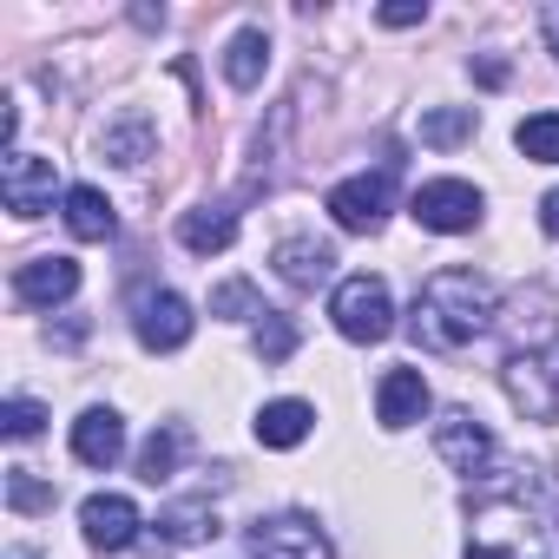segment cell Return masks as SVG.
<instances>
[{
  "instance_id": "obj_22",
  "label": "cell",
  "mask_w": 559,
  "mask_h": 559,
  "mask_svg": "<svg viewBox=\"0 0 559 559\" xmlns=\"http://www.w3.org/2000/svg\"><path fill=\"white\" fill-rule=\"evenodd\" d=\"M461 139H474V106H435V112H421V145H461Z\"/></svg>"
},
{
  "instance_id": "obj_31",
  "label": "cell",
  "mask_w": 559,
  "mask_h": 559,
  "mask_svg": "<svg viewBox=\"0 0 559 559\" xmlns=\"http://www.w3.org/2000/svg\"><path fill=\"white\" fill-rule=\"evenodd\" d=\"M474 73H480V86H500V80H507V67H500V60H480Z\"/></svg>"
},
{
  "instance_id": "obj_16",
  "label": "cell",
  "mask_w": 559,
  "mask_h": 559,
  "mask_svg": "<svg viewBox=\"0 0 559 559\" xmlns=\"http://www.w3.org/2000/svg\"><path fill=\"white\" fill-rule=\"evenodd\" d=\"M73 454H80L86 467H112V461L126 454V421H119L112 408H86V415L73 421Z\"/></svg>"
},
{
  "instance_id": "obj_28",
  "label": "cell",
  "mask_w": 559,
  "mask_h": 559,
  "mask_svg": "<svg viewBox=\"0 0 559 559\" xmlns=\"http://www.w3.org/2000/svg\"><path fill=\"white\" fill-rule=\"evenodd\" d=\"M211 317H263V310H257V290L243 284V276H230V284L211 290Z\"/></svg>"
},
{
  "instance_id": "obj_6",
  "label": "cell",
  "mask_w": 559,
  "mask_h": 559,
  "mask_svg": "<svg viewBox=\"0 0 559 559\" xmlns=\"http://www.w3.org/2000/svg\"><path fill=\"white\" fill-rule=\"evenodd\" d=\"M389 204H395V178L389 171H356V178H343L330 191V217L343 230H362V237L389 224Z\"/></svg>"
},
{
  "instance_id": "obj_23",
  "label": "cell",
  "mask_w": 559,
  "mask_h": 559,
  "mask_svg": "<svg viewBox=\"0 0 559 559\" xmlns=\"http://www.w3.org/2000/svg\"><path fill=\"white\" fill-rule=\"evenodd\" d=\"M178 454H185V428H158V435L139 448V474L158 487V480H171V474H178Z\"/></svg>"
},
{
  "instance_id": "obj_19",
  "label": "cell",
  "mask_w": 559,
  "mask_h": 559,
  "mask_svg": "<svg viewBox=\"0 0 559 559\" xmlns=\"http://www.w3.org/2000/svg\"><path fill=\"white\" fill-rule=\"evenodd\" d=\"M178 243L185 250H198V257H217V250H230L237 243V211H185L178 217Z\"/></svg>"
},
{
  "instance_id": "obj_2",
  "label": "cell",
  "mask_w": 559,
  "mask_h": 559,
  "mask_svg": "<svg viewBox=\"0 0 559 559\" xmlns=\"http://www.w3.org/2000/svg\"><path fill=\"white\" fill-rule=\"evenodd\" d=\"M493 317H500L493 276H480V270H435L428 284H421V297H415L408 336H415L421 349L454 356V349H467L474 336H487Z\"/></svg>"
},
{
  "instance_id": "obj_17",
  "label": "cell",
  "mask_w": 559,
  "mask_h": 559,
  "mask_svg": "<svg viewBox=\"0 0 559 559\" xmlns=\"http://www.w3.org/2000/svg\"><path fill=\"white\" fill-rule=\"evenodd\" d=\"M152 145H158V126H152V112H119L106 132H99V152L112 158V165H145L152 158Z\"/></svg>"
},
{
  "instance_id": "obj_8",
  "label": "cell",
  "mask_w": 559,
  "mask_h": 559,
  "mask_svg": "<svg viewBox=\"0 0 559 559\" xmlns=\"http://www.w3.org/2000/svg\"><path fill=\"white\" fill-rule=\"evenodd\" d=\"M53 191H60L53 158H34V152H8V158H0V198H8L14 217H40V211H53Z\"/></svg>"
},
{
  "instance_id": "obj_32",
  "label": "cell",
  "mask_w": 559,
  "mask_h": 559,
  "mask_svg": "<svg viewBox=\"0 0 559 559\" xmlns=\"http://www.w3.org/2000/svg\"><path fill=\"white\" fill-rule=\"evenodd\" d=\"M546 40H552V53H559V8H546Z\"/></svg>"
},
{
  "instance_id": "obj_24",
  "label": "cell",
  "mask_w": 559,
  "mask_h": 559,
  "mask_svg": "<svg viewBox=\"0 0 559 559\" xmlns=\"http://www.w3.org/2000/svg\"><path fill=\"white\" fill-rule=\"evenodd\" d=\"M513 145H520L533 165H559V112H533V119H520Z\"/></svg>"
},
{
  "instance_id": "obj_26",
  "label": "cell",
  "mask_w": 559,
  "mask_h": 559,
  "mask_svg": "<svg viewBox=\"0 0 559 559\" xmlns=\"http://www.w3.org/2000/svg\"><path fill=\"white\" fill-rule=\"evenodd\" d=\"M290 349H297V330H290V317L263 310V323H257V356H263V362H284Z\"/></svg>"
},
{
  "instance_id": "obj_3",
  "label": "cell",
  "mask_w": 559,
  "mask_h": 559,
  "mask_svg": "<svg viewBox=\"0 0 559 559\" xmlns=\"http://www.w3.org/2000/svg\"><path fill=\"white\" fill-rule=\"evenodd\" d=\"M507 395L533 421H559V323L539 343H526V349L507 356Z\"/></svg>"
},
{
  "instance_id": "obj_7",
  "label": "cell",
  "mask_w": 559,
  "mask_h": 559,
  "mask_svg": "<svg viewBox=\"0 0 559 559\" xmlns=\"http://www.w3.org/2000/svg\"><path fill=\"white\" fill-rule=\"evenodd\" d=\"M415 224L421 230H441V237H454V230H474L480 224V191L467 185V178H428L421 191H415Z\"/></svg>"
},
{
  "instance_id": "obj_30",
  "label": "cell",
  "mask_w": 559,
  "mask_h": 559,
  "mask_svg": "<svg viewBox=\"0 0 559 559\" xmlns=\"http://www.w3.org/2000/svg\"><path fill=\"white\" fill-rule=\"evenodd\" d=\"M539 230H546V237H559V191H546V198H539Z\"/></svg>"
},
{
  "instance_id": "obj_21",
  "label": "cell",
  "mask_w": 559,
  "mask_h": 559,
  "mask_svg": "<svg viewBox=\"0 0 559 559\" xmlns=\"http://www.w3.org/2000/svg\"><path fill=\"white\" fill-rule=\"evenodd\" d=\"M158 533L178 539V546H198V539L217 533V507H211V500H171V507L158 513Z\"/></svg>"
},
{
  "instance_id": "obj_12",
  "label": "cell",
  "mask_w": 559,
  "mask_h": 559,
  "mask_svg": "<svg viewBox=\"0 0 559 559\" xmlns=\"http://www.w3.org/2000/svg\"><path fill=\"white\" fill-rule=\"evenodd\" d=\"M270 263H276V276H284L290 290H317V284L336 276V243H323V237H284V243L270 250Z\"/></svg>"
},
{
  "instance_id": "obj_1",
  "label": "cell",
  "mask_w": 559,
  "mask_h": 559,
  "mask_svg": "<svg viewBox=\"0 0 559 559\" xmlns=\"http://www.w3.org/2000/svg\"><path fill=\"white\" fill-rule=\"evenodd\" d=\"M467 559H559V487L520 474L467 507Z\"/></svg>"
},
{
  "instance_id": "obj_27",
  "label": "cell",
  "mask_w": 559,
  "mask_h": 559,
  "mask_svg": "<svg viewBox=\"0 0 559 559\" xmlns=\"http://www.w3.org/2000/svg\"><path fill=\"white\" fill-rule=\"evenodd\" d=\"M40 421H47V408H40V402H27V395H14L8 408H0V428H8V441H34V435H40Z\"/></svg>"
},
{
  "instance_id": "obj_33",
  "label": "cell",
  "mask_w": 559,
  "mask_h": 559,
  "mask_svg": "<svg viewBox=\"0 0 559 559\" xmlns=\"http://www.w3.org/2000/svg\"><path fill=\"white\" fill-rule=\"evenodd\" d=\"M8 559H34V552H8Z\"/></svg>"
},
{
  "instance_id": "obj_18",
  "label": "cell",
  "mask_w": 559,
  "mask_h": 559,
  "mask_svg": "<svg viewBox=\"0 0 559 559\" xmlns=\"http://www.w3.org/2000/svg\"><path fill=\"white\" fill-rule=\"evenodd\" d=\"M310 428H317V408L310 402H263L257 408V441L263 448H297Z\"/></svg>"
},
{
  "instance_id": "obj_14",
  "label": "cell",
  "mask_w": 559,
  "mask_h": 559,
  "mask_svg": "<svg viewBox=\"0 0 559 559\" xmlns=\"http://www.w3.org/2000/svg\"><path fill=\"white\" fill-rule=\"evenodd\" d=\"M428 415V382H421V369H389L382 382H376V421L382 428H415Z\"/></svg>"
},
{
  "instance_id": "obj_11",
  "label": "cell",
  "mask_w": 559,
  "mask_h": 559,
  "mask_svg": "<svg viewBox=\"0 0 559 559\" xmlns=\"http://www.w3.org/2000/svg\"><path fill=\"white\" fill-rule=\"evenodd\" d=\"M139 507L126 500V493H93L86 507H80V533H86V546L93 552H126L132 539H139Z\"/></svg>"
},
{
  "instance_id": "obj_25",
  "label": "cell",
  "mask_w": 559,
  "mask_h": 559,
  "mask_svg": "<svg viewBox=\"0 0 559 559\" xmlns=\"http://www.w3.org/2000/svg\"><path fill=\"white\" fill-rule=\"evenodd\" d=\"M8 507L14 513H53V480H40L34 467H8Z\"/></svg>"
},
{
  "instance_id": "obj_10",
  "label": "cell",
  "mask_w": 559,
  "mask_h": 559,
  "mask_svg": "<svg viewBox=\"0 0 559 559\" xmlns=\"http://www.w3.org/2000/svg\"><path fill=\"white\" fill-rule=\"evenodd\" d=\"M435 454L454 467V474H487V461H493V435L467 415V408H448L441 421H435Z\"/></svg>"
},
{
  "instance_id": "obj_15",
  "label": "cell",
  "mask_w": 559,
  "mask_h": 559,
  "mask_svg": "<svg viewBox=\"0 0 559 559\" xmlns=\"http://www.w3.org/2000/svg\"><path fill=\"white\" fill-rule=\"evenodd\" d=\"M60 204H67V211H60V217H67V230H73V237H86V243H106V237L119 230V211H112V198H106L99 185H67V198H60Z\"/></svg>"
},
{
  "instance_id": "obj_9",
  "label": "cell",
  "mask_w": 559,
  "mask_h": 559,
  "mask_svg": "<svg viewBox=\"0 0 559 559\" xmlns=\"http://www.w3.org/2000/svg\"><path fill=\"white\" fill-rule=\"evenodd\" d=\"M132 330H139V343H145L152 356H171V349L191 343V304H185L178 290H145V297L132 304Z\"/></svg>"
},
{
  "instance_id": "obj_29",
  "label": "cell",
  "mask_w": 559,
  "mask_h": 559,
  "mask_svg": "<svg viewBox=\"0 0 559 559\" xmlns=\"http://www.w3.org/2000/svg\"><path fill=\"white\" fill-rule=\"evenodd\" d=\"M421 21H428L421 0H395V8H382V27H421Z\"/></svg>"
},
{
  "instance_id": "obj_20",
  "label": "cell",
  "mask_w": 559,
  "mask_h": 559,
  "mask_svg": "<svg viewBox=\"0 0 559 559\" xmlns=\"http://www.w3.org/2000/svg\"><path fill=\"white\" fill-rule=\"evenodd\" d=\"M263 67H270V40H263V27L230 34V47H224V80H230L237 93H250V86L263 80Z\"/></svg>"
},
{
  "instance_id": "obj_4",
  "label": "cell",
  "mask_w": 559,
  "mask_h": 559,
  "mask_svg": "<svg viewBox=\"0 0 559 559\" xmlns=\"http://www.w3.org/2000/svg\"><path fill=\"white\" fill-rule=\"evenodd\" d=\"M330 317L349 343H382L395 330V304H389V284L382 276H343L336 297H330Z\"/></svg>"
},
{
  "instance_id": "obj_13",
  "label": "cell",
  "mask_w": 559,
  "mask_h": 559,
  "mask_svg": "<svg viewBox=\"0 0 559 559\" xmlns=\"http://www.w3.org/2000/svg\"><path fill=\"white\" fill-rule=\"evenodd\" d=\"M73 290H80V263H73V257H34V263L14 270V297L34 304V310H53V304H67Z\"/></svg>"
},
{
  "instance_id": "obj_5",
  "label": "cell",
  "mask_w": 559,
  "mask_h": 559,
  "mask_svg": "<svg viewBox=\"0 0 559 559\" xmlns=\"http://www.w3.org/2000/svg\"><path fill=\"white\" fill-rule=\"evenodd\" d=\"M250 559H336V552L310 513H276L250 526Z\"/></svg>"
}]
</instances>
